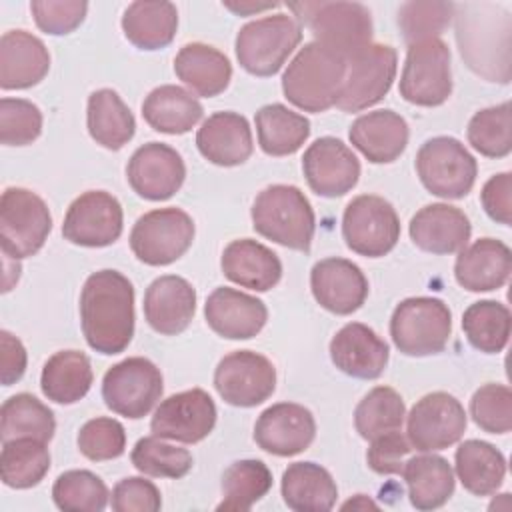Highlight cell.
<instances>
[{
  "label": "cell",
  "instance_id": "obj_1",
  "mask_svg": "<svg viewBox=\"0 0 512 512\" xmlns=\"http://www.w3.org/2000/svg\"><path fill=\"white\" fill-rule=\"evenodd\" d=\"M80 322L88 346L100 354L122 352L134 334V288L118 270L86 278L80 294Z\"/></svg>",
  "mask_w": 512,
  "mask_h": 512
},
{
  "label": "cell",
  "instance_id": "obj_2",
  "mask_svg": "<svg viewBox=\"0 0 512 512\" xmlns=\"http://www.w3.org/2000/svg\"><path fill=\"white\" fill-rule=\"evenodd\" d=\"M346 74V58L330 48L308 42L282 76L288 102L304 112H324L336 104Z\"/></svg>",
  "mask_w": 512,
  "mask_h": 512
},
{
  "label": "cell",
  "instance_id": "obj_3",
  "mask_svg": "<svg viewBox=\"0 0 512 512\" xmlns=\"http://www.w3.org/2000/svg\"><path fill=\"white\" fill-rule=\"evenodd\" d=\"M250 214L252 226L260 236L292 250H310L316 218L300 188L288 184L264 188L256 196Z\"/></svg>",
  "mask_w": 512,
  "mask_h": 512
},
{
  "label": "cell",
  "instance_id": "obj_4",
  "mask_svg": "<svg viewBox=\"0 0 512 512\" xmlns=\"http://www.w3.org/2000/svg\"><path fill=\"white\" fill-rule=\"evenodd\" d=\"M304 22L314 42L332 52L350 58L368 44H372V16L364 4L358 2H292L288 4Z\"/></svg>",
  "mask_w": 512,
  "mask_h": 512
},
{
  "label": "cell",
  "instance_id": "obj_5",
  "mask_svg": "<svg viewBox=\"0 0 512 512\" xmlns=\"http://www.w3.org/2000/svg\"><path fill=\"white\" fill-rule=\"evenodd\" d=\"M452 314L440 298L414 296L402 300L390 318L394 346L406 356H430L446 348Z\"/></svg>",
  "mask_w": 512,
  "mask_h": 512
},
{
  "label": "cell",
  "instance_id": "obj_6",
  "mask_svg": "<svg viewBox=\"0 0 512 512\" xmlns=\"http://www.w3.org/2000/svg\"><path fill=\"white\" fill-rule=\"evenodd\" d=\"M302 40L300 24L288 14H272L244 24L236 36V58L254 76L276 74Z\"/></svg>",
  "mask_w": 512,
  "mask_h": 512
},
{
  "label": "cell",
  "instance_id": "obj_7",
  "mask_svg": "<svg viewBox=\"0 0 512 512\" xmlns=\"http://www.w3.org/2000/svg\"><path fill=\"white\" fill-rule=\"evenodd\" d=\"M52 230L46 202L26 188H6L0 198V246L12 260L34 256Z\"/></svg>",
  "mask_w": 512,
  "mask_h": 512
},
{
  "label": "cell",
  "instance_id": "obj_8",
  "mask_svg": "<svg viewBox=\"0 0 512 512\" xmlns=\"http://www.w3.org/2000/svg\"><path fill=\"white\" fill-rule=\"evenodd\" d=\"M416 172L428 192L440 198H464L474 182L478 164L466 146L452 136L426 140L416 154Z\"/></svg>",
  "mask_w": 512,
  "mask_h": 512
},
{
  "label": "cell",
  "instance_id": "obj_9",
  "mask_svg": "<svg viewBox=\"0 0 512 512\" xmlns=\"http://www.w3.org/2000/svg\"><path fill=\"white\" fill-rule=\"evenodd\" d=\"M452 94L450 48L440 38L408 44L400 96L416 106H440Z\"/></svg>",
  "mask_w": 512,
  "mask_h": 512
},
{
  "label": "cell",
  "instance_id": "obj_10",
  "mask_svg": "<svg viewBox=\"0 0 512 512\" xmlns=\"http://www.w3.org/2000/svg\"><path fill=\"white\" fill-rule=\"evenodd\" d=\"M396 60V50L388 44H368L346 58V74L334 106L360 112L380 102L396 78Z\"/></svg>",
  "mask_w": 512,
  "mask_h": 512
},
{
  "label": "cell",
  "instance_id": "obj_11",
  "mask_svg": "<svg viewBox=\"0 0 512 512\" xmlns=\"http://www.w3.org/2000/svg\"><path fill=\"white\" fill-rule=\"evenodd\" d=\"M194 222L180 208H158L140 216L130 232L134 256L148 266L176 262L192 246Z\"/></svg>",
  "mask_w": 512,
  "mask_h": 512
},
{
  "label": "cell",
  "instance_id": "obj_12",
  "mask_svg": "<svg viewBox=\"0 0 512 512\" xmlns=\"http://www.w3.org/2000/svg\"><path fill=\"white\" fill-rule=\"evenodd\" d=\"M346 246L368 258L388 254L400 238V220L394 206L382 196L362 194L348 202L342 216Z\"/></svg>",
  "mask_w": 512,
  "mask_h": 512
},
{
  "label": "cell",
  "instance_id": "obj_13",
  "mask_svg": "<svg viewBox=\"0 0 512 512\" xmlns=\"http://www.w3.org/2000/svg\"><path fill=\"white\" fill-rule=\"evenodd\" d=\"M162 396V374L154 362L142 356L114 364L102 380L106 406L126 418L146 416Z\"/></svg>",
  "mask_w": 512,
  "mask_h": 512
},
{
  "label": "cell",
  "instance_id": "obj_14",
  "mask_svg": "<svg viewBox=\"0 0 512 512\" xmlns=\"http://www.w3.org/2000/svg\"><path fill=\"white\" fill-rule=\"evenodd\" d=\"M214 386L224 402L252 408L272 396L276 388V368L258 352L236 350L218 362Z\"/></svg>",
  "mask_w": 512,
  "mask_h": 512
},
{
  "label": "cell",
  "instance_id": "obj_15",
  "mask_svg": "<svg viewBox=\"0 0 512 512\" xmlns=\"http://www.w3.org/2000/svg\"><path fill=\"white\" fill-rule=\"evenodd\" d=\"M466 412L448 392L422 396L408 414V440L420 452L444 450L456 444L466 430Z\"/></svg>",
  "mask_w": 512,
  "mask_h": 512
},
{
  "label": "cell",
  "instance_id": "obj_16",
  "mask_svg": "<svg viewBox=\"0 0 512 512\" xmlns=\"http://www.w3.org/2000/svg\"><path fill=\"white\" fill-rule=\"evenodd\" d=\"M122 224L124 216L120 202L104 190H90L70 204L64 216L62 234L72 244L102 248L120 238Z\"/></svg>",
  "mask_w": 512,
  "mask_h": 512
},
{
  "label": "cell",
  "instance_id": "obj_17",
  "mask_svg": "<svg viewBox=\"0 0 512 512\" xmlns=\"http://www.w3.org/2000/svg\"><path fill=\"white\" fill-rule=\"evenodd\" d=\"M216 424V404L202 388L168 396L154 410L150 430L158 438L196 444L204 440Z\"/></svg>",
  "mask_w": 512,
  "mask_h": 512
},
{
  "label": "cell",
  "instance_id": "obj_18",
  "mask_svg": "<svg viewBox=\"0 0 512 512\" xmlns=\"http://www.w3.org/2000/svg\"><path fill=\"white\" fill-rule=\"evenodd\" d=\"M308 186L324 198H338L350 192L360 178L356 154L338 138L324 136L308 146L302 158Z\"/></svg>",
  "mask_w": 512,
  "mask_h": 512
},
{
  "label": "cell",
  "instance_id": "obj_19",
  "mask_svg": "<svg viewBox=\"0 0 512 512\" xmlns=\"http://www.w3.org/2000/svg\"><path fill=\"white\" fill-rule=\"evenodd\" d=\"M126 178L138 196L160 202L180 190L186 178V166L182 156L168 144L148 142L130 156Z\"/></svg>",
  "mask_w": 512,
  "mask_h": 512
},
{
  "label": "cell",
  "instance_id": "obj_20",
  "mask_svg": "<svg viewBox=\"0 0 512 512\" xmlns=\"http://www.w3.org/2000/svg\"><path fill=\"white\" fill-rule=\"evenodd\" d=\"M316 436V422L308 408L294 402H280L266 408L254 426L256 444L274 456L304 452Z\"/></svg>",
  "mask_w": 512,
  "mask_h": 512
},
{
  "label": "cell",
  "instance_id": "obj_21",
  "mask_svg": "<svg viewBox=\"0 0 512 512\" xmlns=\"http://www.w3.org/2000/svg\"><path fill=\"white\" fill-rule=\"evenodd\" d=\"M310 288L316 302L332 314L356 312L368 296L364 272L346 258H324L312 266Z\"/></svg>",
  "mask_w": 512,
  "mask_h": 512
},
{
  "label": "cell",
  "instance_id": "obj_22",
  "mask_svg": "<svg viewBox=\"0 0 512 512\" xmlns=\"http://www.w3.org/2000/svg\"><path fill=\"white\" fill-rule=\"evenodd\" d=\"M204 316L218 336L228 340H248L264 328L268 310L256 296L222 286L206 298Z\"/></svg>",
  "mask_w": 512,
  "mask_h": 512
},
{
  "label": "cell",
  "instance_id": "obj_23",
  "mask_svg": "<svg viewBox=\"0 0 512 512\" xmlns=\"http://www.w3.org/2000/svg\"><path fill=\"white\" fill-rule=\"evenodd\" d=\"M330 358L344 374L374 380L388 364V344L366 324L350 322L330 340Z\"/></svg>",
  "mask_w": 512,
  "mask_h": 512
},
{
  "label": "cell",
  "instance_id": "obj_24",
  "mask_svg": "<svg viewBox=\"0 0 512 512\" xmlns=\"http://www.w3.org/2000/svg\"><path fill=\"white\" fill-rule=\"evenodd\" d=\"M196 312V292L182 276H160L144 294V316L152 330L164 336L184 332Z\"/></svg>",
  "mask_w": 512,
  "mask_h": 512
},
{
  "label": "cell",
  "instance_id": "obj_25",
  "mask_svg": "<svg viewBox=\"0 0 512 512\" xmlns=\"http://www.w3.org/2000/svg\"><path fill=\"white\" fill-rule=\"evenodd\" d=\"M412 242L430 254H454L460 252L470 240L468 216L450 204H428L420 208L410 220Z\"/></svg>",
  "mask_w": 512,
  "mask_h": 512
},
{
  "label": "cell",
  "instance_id": "obj_26",
  "mask_svg": "<svg viewBox=\"0 0 512 512\" xmlns=\"http://www.w3.org/2000/svg\"><path fill=\"white\" fill-rule=\"evenodd\" d=\"M50 70V54L40 38L26 30H8L0 38V86L2 90H24Z\"/></svg>",
  "mask_w": 512,
  "mask_h": 512
},
{
  "label": "cell",
  "instance_id": "obj_27",
  "mask_svg": "<svg viewBox=\"0 0 512 512\" xmlns=\"http://www.w3.org/2000/svg\"><path fill=\"white\" fill-rule=\"evenodd\" d=\"M512 272L510 248L494 238H480L464 246L454 264L456 282L470 292L502 288Z\"/></svg>",
  "mask_w": 512,
  "mask_h": 512
},
{
  "label": "cell",
  "instance_id": "obj_28",
  "mask_svg": "<svg viewBox=\"0 0 512 512\" xmlns=\"http://www.w3.org/2000/svg\"><path fill=\"white\" fill-rule=\"evenodd\" d=\"M196 146L216 166L244 164L252 154L248 120L236 112H216L202 122L196 134Z\"/></svg>",
  "mask_w": 512,
  "mask_h": 512
},
{
  "label": "cell",
  "instance_id": "obj_29",
  "mask_svg": "<svg viewBox=\"0 0 512 512\" xmlns=\"http://www.w3.org/2000/svg\"><path fill=\"white\" fill-rule=\"evenodd\" d=\"M350 142L372 164L394 162L408 144V124L394 110L362 114L350 126Z\"/></svg>",
  "mask_w": 512,
  "mask_h": 512
},
{
  "label": "cell",
  "instance_id": "obj_30",
  "mask_svg": "<svg viewBox=\"0 0 512 512\" xmlns=\"http://www.w3.org/2000/svg\"><path fill=\"white\" fill-rule=\"evenodd\" d=\"M220 266L228 280L256 292L274 288L282 278L280 258L268 246L250 238L232 240L222 252Z\"/></svg>",
  "mask_w": 512,
  "mask_h": 512
},
{
  "label": "cell",
  "instance_id": "obj_31",
  "mask_svg": "<svg viewBox=\"0 0 512 512\" xmlns=\"http://www.w3.org/2000/svg\"><path fill=\"white\" fill-rule=\"evenodd\" d=\"M174 72L192 92L206 98L224 92L232 78L230 60L214 46L202 42L180 48L174 58Z\"/></svg>",
  "mask_w": 512,
  "mask_h": 512
},
{
  "label": "cell",
  "instance_id": "obj_32",
  "mask_svg": "<svg viewBox=\"0 0 512 512\" xmlns=\"http://www.w3.org/2000/svg\"><path fill=\"white\" fill-rule=\"evenodd\" d=\"M282 498L296 512H326L336 504L338 488L326 468L314 462H294L282 474Z\"/></svg>",
  "mask_w": 512,
  "mask_h": 512
},
{
  "label": "cell",
  "instance_id": "obj_33",
  "mask_svg": "<svg viewBox=\"0 0 512 512\" xmlns=\"http://www.w3.org/2000/svg\"><path fill=\"white\" fill-rule=\"evenodd\" d=\"M202 112V104L192 92L174 84L154 88L142 104L144 120L162 134H184L192 130L200 122Z\"/></svg>",
  "mask_w": 512,
  "mask_h": 512
},
{
  "label": "cell",
  "instance_id": "obj_34",
  "mask_svg": "<svg viewBox=\"0 0 512 512\" xmlns=\"http://www.w3.org/2000/svg\"><path fill=\"white\" fill-rule=\"evenodd\" d=\"M402 476L408 486L410 504L418 510H434L454 494V472L446 458L422 454L406 460Z\"/></svg>",
  "mask_w": 512,
  "mask_h": 512
},
{
  "label": "cell",
  "instance_id": "obj_35",
  "mask_svg": "<svg viewBox=\"0 0 512 512\" xmlns=\"http://www.w3.org/2000/svg\"><path fill=\"white\" fill-rule=\"evenodd\" d=\"M92 380V366L84 352L60 350L44 364L40 388L56 404H74L88 394Z\"/></svg>",
  "mask_w": 512,
  "mask_h": 512
},
{
  "label": "cell",
  "instance_id": "obj_36",
  "mask_svg": "<svg viewBox=\"0 0 512 512\" xmlns=\"http://www.w3.org/2000/svg\"><path fill=\"white\" fill-rule=\"evenodd\" d=\"M178 10L172 2H132L122 16L124 36L140 50H158L174 40Z\"/></svg>",
  "mask_w": 512,
  "mask_h": 512
},
{
  "label": "cell",
  "instance_id": "obj_37",
  "mask_svg": "<svg viewBox=\"0 0 512 512\" xmlns=\"http://www.w3.org/2000/svg\"><path fill=\"white\" fill-rule=\"evenodd\" d=\"M90 136L108 150H120L136 130V120L124 100L110 88L90 94L86 112Z\"/></svg>",
  "mask_w": 512,
  "mask_h": 512
},
{
  "label": "cell",
  "instance_id": "obj_38",
  "mask_svg": "<svg viewBox=\"0 0 512 512\" xmlns=\"http://www.w3.org/2000/svg\"><path fill=\"white\" fill-rule=\"evenodd\" d=\"M456 474L462 486L476 496L494 494L506 474V460L484 440H466L456 450Z\"/></svg>",
  "mask_w": 512,
  "mask_h": 512
},
{
  "label": "cell",
  "instance_id": "obj_39",
  "mask_svg": "<svg viewBox=\"0 0 512 512\" xmlns=\"http://www.w3.org/2000/svg\"><path fill=\"white\" fill-rule=\"evenodd\" d=\"M258 144L268 156H288L310 136V120L284 104H268L256 112Z\"/></svg>",
  "mask_w": 512,
  "mask_h": 512
},
{
  "label": "cell",
  "instance_id": "obj_40",
  "mask_svg": "<svg viewBox=\"0 0 512 512\" xmlns=\"http://www.w3.org/2000/svg\"><path fill=\"white\" fill-rule=\"evenodd\" d=\"M50 470L46 442L36 438H14L2 442L0 478L8 488L24 490L36 486Z\"/></svg>",
  "mask_w": 512,
  "mask_h": 512
},
{
  "label": "cell",
  "instance_id": "obj_41",
  "mask_svg": "<svg viewBox=\"0 0 512 512\" xmlns=\"http://www.w3.org/2000/svg\"><path fill=\"white\" fill-rule=\"evenodd\" d=\"M56 430L54 414L32 394L10 396L0 408V438L2 442L14 438H36L50 442Z\"/></svg>",
  "mask_w": 512,
  "mask_h": 512
},
{
  "label": "cell",
  "instance_id": "obj_42",
  "mask_svg": "<svg viewBox=\"0 0 512 512\" xmlns=\"http://www.w3.org/2000/svg\"><path fill=\"white\" fill-rule=\"evenodd\" d=\"M272 488V472L262 460L232 462L222 476L218 510H250Z\"/></svg>",
  "mask_w": 512,
  "mask_h": 512
},
{
  "label": "cell",
  "instance_id": "obj_43",
  "mask_svg": "<svg viewBox=\"0 0 512 512\" xmlns=\"http://www.w3.org/2000/svg\"><path fill=\"white\" fill-rule=\"evenodd\" d=\"M510 310L496 300L470 304L462 316V328L468 342L486 354L502 352L510 338Z\"/></svg>",
  "mask_w": 512,
  "mask_h": 512
},
{
  "label": "cell",
  "instance_id": "obj_44",
  "mask_svg": "<svg viewBox=\"0 0 512 512\" xmlns=\"http://www.w3.org/2000/svg\"><path fill=\"white\" fill-rule=\"evenodd\" d=\"M406 416L402 396L390 386L372 388L354 410L356 432L364 440H372L386 432L400 430Z\"/></svg>",
  "mask_w": 512,
  "mask_h": 512
},
{
  "label": "cell",
  "instance_id": "obj_45",
  "mask_svg": "<svg viewBox=\"0 0 512 512\" xmlns=\"http://www.w3.org/2000/svg\"><path fill=\"white\" fill-rule=\"evenodd\" d=\"M108 488L90 470H68L52 486L54 504L64 512H100L108 504Z\"/></svg>",
  "mask_w": 512,
  "mask_h": 512
},
{
  "label": "cell",
  "instance_id": "obj_46",
  "mask_svg": "<svg viewBox=\"0 0 512 512\" xmlns=\"http://www.w3.org/2000/svg\"><path fill=\"white\" fill-rule=\"evenodd\" d=\"M468 142L488 158H504L512 150L510 104L502 102L476 112L468 122Z\"/></svg>",
  "mask_w": 512,
  "mask_h": 512
},
{
  "label": "cell",
  "instance_id": "obj_47",
  "mask_svg": "<svg viewBox=\"0 0 512 512\" xmlns=\"http://www.w3.org/2000/svg\"><path fill=\"white\" fill-rule=\"evenodd\" d=\"M130 458L136 470L154 478H182L192 468V454L186 448L166 444L158 436L140 438Z\"/></svg>",
  "mask_w": 512,
  "mask_h": 512
},
{
  "label": "cell",
  "instance_id": "obj_48",
  "mask_svg": "<svg viewBox=\"0 0 512 512\" xmlns=\"http://www.w3.org/2000/svg\"><path fill=\"white\" fill-rule=\"evenodd\" d=\"M456 6L450 2H406L398 10V24L408 44L438 38L450 24Z\"/></svg>",
  "mask_w": 512,
  "mask_h": 512
},
{
  "label": "cell",
  "instance_id": "obj_49",
  "mask_svg": "<svg viewBox=\"0 0 512 512\" xmlns=\"http://www.w3.org/2000/svg\"><path fill=\"white\" fill-rule=\"evenodd\" d=\"M472 420L490 434H506L512 428V392L504 384H484L470 400Z\"/></svg>",
  "mask_w": 512,
  "mask_h": 512
},
{
  "label": "cell",
  "instance_id": "obj_50",
  "mask_svg": "<svg viewBox=\"0 0 512 512\" xmlns=\"http://www.w3.org/2000/svg\"><path fill=\"white\" fill-rule=\"evenodd\" d=\"M42 132V112L24 98L0 100V140L6 146L32 144Z\"/></svg>",
  "mask_w": 512,
  "mask_h": 512
},
{
  "label": "cell",
  "instance_id": "obj_51",
  "mask_svg": "<svg viewBox=\"0 0 512 512\" xmlns=\"http://www.w3.org/2000/svg\"><path fill=\"white\" fill-rule=\"evenodd\" d=\"M78 448L94 462L118 458L126 448L124 426L114 418H92L78 432Z\"/></svg>",
  "mask_w": 512,
  "mask_h": 512
},
{
  "label": "cell",
  "instance_id": "obj_52",
  "mask_svg": "<svg viewBox=\"0 0 512 512\" xmlns=\"http://www.w3.org/2000/svg\"><path fill=\"white\" fill-rule=\"evenodd\" d=\"M36 26L46 34H68L76 30L86 12L88 4L78 0H34L30 4Z\"/></svg>",
  "mask_w": 512,
  "mask_h": 512
},
{
  "label": "cell",
  "instance_id": "obj_53",
  "mask_svg": "<svg viewBox=\"0 0 512 512\" xmlns=\"http://www.w3.org/2000/svg\"><path fill=\"white\" fill-rule=\"evenodd\" d=\"M370 448L366 454L368 466L376 474H402L406 458L414 450L410 440L400 434V430L386 432L370 440Z\"/></svg>",
  "mask_w": 512,
  "mask_h": 512
},
{
  "label": "cell",
  "instance_id": "obj_54",
  "mask_svg": "<svg viewBox=\"0 0 512 512\" xmlns=\"http://www.w3.org/2000/svg\"><path fill=\"white\" fill-rule=\"evenodd\" d=\"M160 506V490L146 478H122L112 490V508L116 512H156Z\"/></svg>",
  "mask_w": 512,
  "mask_h": 512
},
{
  "label": "cell",
  "instance_id": "obj_55",
  "mask_svg": "<svg viewBox=\"0 0 512 512\" xmlns=\"http://www.w3.org/2000/svg\"><path fill=\"white\" fill-rule=\"evenodd\" d=\"M482 206L486 214L504 226H510L512 222V174L502 172L492 176L480 194Z\"/></svg>",
  "mask_w": 512,
  "mask_h": 512
},
{
  "label": "cell",
  "instance_id": "obj_56",
  "mask_svg": "<svg viewBox=\"0 0 512 512\" xmlns=\"http://www.w3.org/2000/svg\"><path fill=\"white\" fill-rule=\"evenodd\" d=\"M0 350V378L4 386H10L20 380L26 370V350L8 330L0 332Z\"/></svg>",
  "mask_w": 512,
  "mask_h": 512
},
{
  "label": "cell",
  "instance_id": "obj_57",
  "mask_svg": "<svg viewBox=\"0 0 512 512\" xmlns=\"http://www.w3.org/2000/svg\"><path fill=\"white\" fill-rule=\"evenodd\" d=\"M228 10L236 12V14H252V12H262L266 8H276L278 2H268V4H254V2H240V4H232V2H226L224 4Z\"/></svg>",
  "mask_w": 512,
  "mask_h": 512
},
{
  "label": "cell",
  "instance_id": "obj_58",
  "mask_svg": "<svg viewBox=\"0 0 512 512\" xmlns=\"http://www.w3.org/2000/svg\"><path fill=\"white\" fill-rule=\"evenodd\" d=\"M342 508H344V510H346V508H376V504H374L372 500H368L364 494H358L356 500H348Z\"/></svg>",
  "mask_w": 512,
  "mask_h": 512
}]
</instances>
